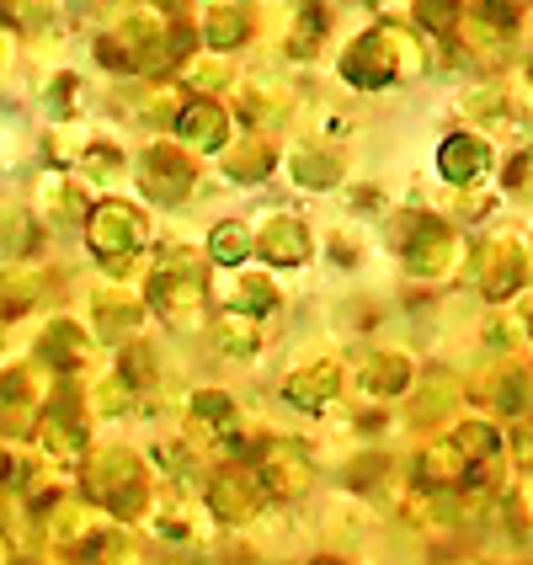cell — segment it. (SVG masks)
Instances as JSON below:
<instances>
[{
  "mask_svg": "<svg viewBox=\"0 0 533 565\" xmlns=\"http://www.w3.org/2000/svg\"><path fill=\"white\" fill-rule=\"evenodd\" d=\"M406 75H422V54L406 38V28H390V22L363 32L342 54V81L358 86V92H384V86H395Z\"/></svg>",
  "mask_w": 533,
  "mask_h": 565,
  "instance_id": "obj_1",
  "label": "cell"
},
{
  "mask_svg": "<svg viewBox=\"0 0 533 565\" xmlns=\"http://www.w3.org/2000/svg\"><path fill=\"white\" fill-rule=\"evenodd\" d=\"M102 60L118 64V70H139V75H156L171 64L166 49V22L156 11H128L113 38H102Z\"/></svg>",
  "mask_w": 533,
  "mask_h": 565,
  "instance_id": "obj_2",
  "label": "cell"
},
{
  "mask_svg": "<svg viewBox=\"0 0 533 565\" xmlns=\"http://www.w3.org/2000/svg\"><path fill=\"white\" fill-rule=\"evenodd\" d=\"M86 241H92V252L102 256L113 273H124L128 262H134V246L145 241V214H139L134 203L107 198V203H96L92 220H86Z\"/></svg>",
  "mask_w": 533,
  "mask_h": 565,
  "instance_id": "obj_3",
  "label": "cell"
},
{
  "mask_svg": "<svg viewBox=\"0 0 533 565\" xmlns=\"http://www.w3.org/2000/svg\"><path fill=\"white\" fill-rule=\"evenodd\" d=\"M156 299H160V310L171 315L177 326H192V320H198V310H203V267H198V262H188V252H177L171 262H160Z\"/></svg>",
  "mask_w": 533,
  "mask_h": 565,
  "instance_id": "obj_4",
  "label": "cell"
},
{
  "mask_svg": "<svg viewBox=\"0 0 533 565\" xmlns=\"http://www.w3.org/2000/svg\"><path fill=\"white\" fill-rule=\"evenodd\" d=\"M192 177H198V171H192V160L182 156L177 145H166V139H160V145L145 150V171H139V182H145V192H150L156 203H182V198L192 192Z\"/></svg>",
  "mask_w": 533,
  "mask_h": 565,
  "instance_id": "obj_5",
  "label": "cell"
},
{
  "mask_svg": "<svg viewBox=\"0 0 533 565\" xmlns=\"http://www.w3.org/2000/svg\"><path fill=\"white\" fill-rule=\"evenodd\" d=\"M454 256H459V241H454V230L443 220H422L406 230V267L411 273H427V278H438L454 267Z\"/></svg>",
  "mask_w": 533,
  "mask_h": 565,
  "instance_id": "obj_6",
  "label": "cell"
},
{
  "mask_svg": "<svg viewBox=\"0 0 533 565\" xmlns=\"http://www.w3.org/2000/svg\"><path fill=\"white\" fill-rule=\"evenodd\" d=\"M177 139L192 150H230V113L214 96H188L177 113Z\"/></svg>",
  "mask_w": 533,
  "mask_h": 565,
  "instance_id": "obj_7",
  "label": "cell"
},
{
  "mask_svg": "<svg viewBox=\"0 0 533 565\" xmlns=\"http://www.w3.org/2000/svg\"><path fill=\"white\" fill-rule=\"evenodd\" d=\"M92 491L128 518L134 507L145 502V470H139V459L134 454H102V470L92 475Z\"/></svg>",
  "mask_w": 533,
  "mask_h": 565,
  "instance_id": "obj_8",
  "label": "cell"
},
{
  "mask_svg": "<svg viewBox=\"0 0 533 565\" xmlns=\"http://www.w3.org/2000/svg\"><path fill=\"white\" fill-rule=\"evenodd\" d=\"M438 171L454 188H475L486 171H491V145L480 134H448L438 150Z\"/></svg>",
  "mask_w": 533,
  "mask_h": 565,
  "instance_id": "obj_9",
  "label": "cell"
},
{
  "mask_svg": "<svg viewBox=\"0 0 533 565\" xmlns=\"http://www.w3.org/2000/svg\"><path fill=\"white\" fill-rule=\"evenodd\" d=\"M256 480H262L273 497H299V491L310 486V459H305L294 443H267Z\"/></svg>",
  "mask_w": 533,
  "mask_h": 565,
  "instance_id": "obj_10",
  "label": "cell"
},
{
  "mask_svg": "<svg viewBox=\"0 0 533 565\" xmlns=\"http://www.w3.org/2000/svg\"><path fill=\"white\" fill-rule=\"evenodd\" d=\"M256 256H267L273 267H299L310 256V230L294 220V214H273V220L256 230Z\"/></svg>",
  "mask_w": 533,
  "mask_h": 565,
  "instance_id": "obj_11",
  "label": "cell"
},
{
  "mask_svg": "<svg viewBox=\"0 0 533 565\" xmlns=\"http://www.w3.org/2000/svg\"><path fill=\"white\" fill-rule=\"evenodd\" d=\"M512 28H518V11L507 0H475L470 6V38L480 54H497L502 43H512Z\"/></svg>",
  "mask_w": 533,
  "mask_h": 565,
  "instance_id": "obj_12",
  "label": "cell"
},
{
  "mask_svg": "<svg viewBox=\"0 0 533 565\" xmlns=\"http://www.w3.org/2000/svg\"><path fill=\"white\" fill-rule=\"evenodd\" d=\"M246 32H252V17L241 11V6H214L209 11V22H203V43H209V54L220 49V54H230V49H241L246 43Z\"/></svg>",
  "mask_w": 533,
  "mask_h": 565,
  "instance_id": "obj_13",
  "label": "cell"
},
{
  "mask_svg": "<svg viewBox=\"0 0 533 565\" xmlns=\"http://www.w3.org/2000/svg\"><path fill=\"white\" fill-rule=\"evenodd\" d=\"M480 282H486L491 299H507V294L523 282V252H518L512 241H497V246L486 252V278Z\"/></svg>",
  "mask_w": 533,
  "mask_h": 565,
  "instance_id": "obj_14",
  "label": "cell"
},
{
  "mask_svg": "<svg viewBox=\"0 0 533 565\" xmlns=\"http://www.w3.org/2000/svg\"><path fill=\"white\" fill-rule=\"evenodd\" d=\"M209 507H214L220 518H252L256 512V480H246V475H220V480L209 486Z\"/></svg>",
  "mask_w": 533,
  "mask_h": 565,
  "instance_id": "obj_15",
  "label": "cell"
},
{
  "mask_svg": "<svg viewBox=\"0 0 533 565\" xmlns=\"http://www.w3.org/2000/svg\"><path fill=\"white\" fill-rule=\"evenodd\" d=\"M337 390H342V374H337L331 363H320V369H305V374L288 379V390H283V395H288L294 406H326Z\"/></svg>",
  "mask_w": 533,
  "mask_h": 565,
  "instance_id": "obj_16",
  "label": "cell"
},
{
  "mask_svg": "<svg viewBox=\"0 0 533 565\" xmlns=\"http://www.w3.org/2000/svg\"><path fill=\"white\" fill-rule=\"evenodd\" d=\"M252 252H256V235L241 220L214 224V235H209V256H214L220 267H241V262H246Z\"/></svg>",
  "mask_w": 533,
  "mask_h": 565,
  "instance_id": "obj_17",
  "label": "cell"
},
{
  "mask_svg": "<svg viewBox=\"0 0 533 565\" xmlns=\"http://www.w3.org/2000/svg\"><path fill=\"white\" fill-rule=\"evenodd\" d=\"M294 182L299 188H337L342 182V160L331 150H294Z\"/></svg>",
  "mask_w": 533,
  "mask_h": 565,
  "instance_id": "obj_18",
  "label": "cell"
},
{
  "mask_svg": "<svg viewBox=\"0 0 533 565\" xmlns=\"http://www.w3.org/2000/svg\"><path fill=\"white\" fill-rule=\"evenodd\" d=\"M267 166H273V145H267V139H241L235 150H224V171H230L235 182H262Z\"/></svg>",
  "mask_w": 533,
  "mask_h": 565,
  "instance_id": "obj_19",
  "label": "cell"
},
{
  "mask_svg": "<svg viewBox=\"0 0 533 565\" xmlns=\"http://www.w3.org/2000/svg\"><path fill=\"white\" fill-rule=\"evenodd\" d=\"M43 358L60 363V369H75V363L86 358V331H81L75 320H54V326L43 331Z\"/></svg>",
  "mask_w": 533,
  "mask_h": 565,
  "instance_id": "obj_20",
  "label": "cell"
},
{
  "mask_svg": "<svg viewBox=\"0 0 533 565\" xmlns=\"http://www.w3.org/2000/svg\"><path fill=\"white\" fill-rule=\"evenodd\" d=\"M320 43H326V11H320V6H299V17H294V28H288V54H294V60H315Z\"/></svg>",
  "mask_w": 533,
  "mask_h": 565,
  "instance_id": "obj_21",
  "label": "cell"
},
{
  "mask_svg": "<svg viewBox=\"0 0 533 565\" xmlns=\"http://www.w3.org/2000/svg\"><path fill=\"white\" fill-rule=\"evenodd\" d=\"M465 475H470V465H465L459 443H438V448L422 454V480H427V486H454V480H465Z\"/></svg>",
  "mask_w": 533,
  "mask_h": 565,
  "instance_id": "obj_22",
  "label": "cell"
},
{
  "mask_svg": "<svg viewBox=\"0 0 533 565\" xmlns=\"http://www.w3.org/2000/svg\"><path fill=\"white\" fill-rule=\"evenodd\" d=\"M43 214H60V220H86V192L75 188L70 177H49V182H43Z\"/></svg>",
  "mask_w": 533,
  "mask_h": 565,
  "instance_id": "obj_23",
  "label": "cell"
},
{
  "mask_svg": "<svg viewBox=\"0 0 533 565\" xmlns=\"http://www.w3.org/2000/svg\"><path fill=\"white\" fill-rule=\"evenodd\" d=\"M416 22L438 38H454V28L465 22V0H416Z\"/></svg>",
  "mask_w": 533,
  "mask_h": 565,
  "instance_id": "obj_24",
  "label": "cell"
},
{
  "mask_svg": "<svg viewBox=\"0 0 533 565\" xmlns=\"http://www.w3.org/2000/svg\"><path fill=\"white\" fill-rule=\"evenodd\" d=\"M38 299V278L32 273H0V315H22Z\"/></svg>",
  "mask_w": 533,
  "mask_h": 565,
  "instance_id": "obj_25",
  "label": "cell"
},
{
  "mask_svg": "<svg viewBox=\"0 0 533 565\" xmlns=\"http://www.w3.org/2000/svg\"><path fill=\"white\" fill-rule=\"evenodd\" d=\"M406 379H411V369H406V358H374V369H369V390H379V395H401L406 390Z\"/></svg>",
  "mask_w": 533,
  "mask_h": 565,
  "instance_id": "obj_26",
  "label": "cell"
},
{
  "mask_svg": "<svg viewBox=\"0 0 533 565\" xmlns=\"http://www.w3.org/2000/svg\"><path fill=\"white\" fill-rule=\"evenodd\" d=\"M32 246V214H22V209H0V252H28Z\"/></svg>",
  "mask_w": 533,
  "mask_h": 565,
  "instance_id": "obj_27",
  "label": "cell"
},
{
  "mask_svg": "<svg viewBox=\"0 0 533 565\" xmlns=\"http://www.w3.org/2000/svg\"><path fill=\"white\" fill-rule=\"evenodd\" d=\"M273 305H278V294H273V282L267 278H246L241 288H235V299H230V310H241V315L273 310Z\"/></svg>",
  "mask_w": 533,
  "mask_h": 565,
  "instance_id": "obj_28",
  "label": "cell"
},
{
  "mask_svg": "<svg viewBox=\"0 0 533 565\" xmlns=\"http://www.w3.org/2000/svg\"><path fill=\"white\" fill-rule=\"evenodd\" d=\"M81 171H86V177H118V171H124V156H118L113 145H86Z\"/></svg>",
  "mask_w": 533,
  "mask_h": 565,
  "instance_id": "obj_29",
  "label": "cell"
},
{
  "mask_svg": "<svg viewBox=\"0 0 533 565\" xmlns=\"http://www.w3.org/2000/svg\"><path fill=\"white\" fill-rule=\"evenodd\" d=\"M220 337L230 352H252V326L241 320V310H224L220 315Z\"/></svg>",
  "mask_w": 533,
  "mask_h": 565,
  "instance_id": "obj_30",
  "label": "cell"
},
{
  "mask_svg": "<svg viewBox=\"0 0 533 565\" xmlns=\"http://www.w3.org/2000/svg\"><path fill=\"white\" fill-rule=\"evenodd\" d=\"M96 310H102V320H107V331H128V326L139 320V305H118V299H102Z\"/></svg>",
  "mask_w": 533,
  "mask_h": 565,
  "instance_id": "obj_31",
  "label": "cell"
},
{
  "mask_svg": "<svg viewBox=\"0 0 533 565\" xmlns=\"http://www.w3.org/2000/svg\"><path fill=\"white\" fill-rule=\"evenodd\" d=\"M188 81L209 96V86H214V81H224V64L220 60H188Z\"/></svg>",
  "mask_w": 533,
  "mask_h": 565,
  "instance_id": "obj_32",
  "label": "cell"
},
{
  "mask_svg": "<svg viewBox=\"0 0 533 565\" xmlns=\"http://www.w3.org/2000/svg\"><path fill=\"white\" fill-rule=\"evenodd\" d=\"M150 369H156V363H150V352L134 342V347L124 352V374H128V384H150Z\"/></svg>",
  "mask_w": 533,
  "mask_h": 565,
  "instance_id": "obj_33",
  "label": "cell"
},
{
  "mask_svg": "<svg viewBox=\"0 0 533 565\" xmlns=\"http://www.w3.org/2000/svg\"><path fill=\"white\" fill-rule=\"evenodd\" d=\"M502 406H507V411H518V406H523V379H507V390H502Z\"/></svg>",
  "mask_w": 533,
  "mask_h": 565,
  "instance_id": "obj_34",
  "label": "cell"
},
{
  "mask_svg": "<svg viewBox=\"0 0 533 565\" xmlns=\"http://www.w3.org/2000/svg\"><path fill=\"white\" fill-rule=\"evenodd\" d=\"M54 96H60V102H70V96H75V75H60V81H54Z\"/></svg>",
  "mask_w": 533,
  "mask_h": 565,
  "instance_id": "obj_35",
  "label": "cell"
},
{
  "mask_svg": "<svg viewBox=\"0 0 533 565\" xmlns=\"http://www.w3.org/2000/svg\"><path fill=\"white\" fill-rule=\"evenodd\" d=\"M203 6H209V11H214V6H224V0H203Z\"/></svg>",
  "mask_w": 533,
  "mask_h": 565,
  "instance_id": "obj_36",
  "label": "cell"
},
{
  "mask_svg": "<svg viewBox=\"0 0 533 565\" xmlns=\"http://www.w3.org/2000/svg\"><path fill=\"white\" fill-rule=\"evenodd\" d=\"M0 565H6V539H0Z\"/></svg>",
  "mask_w": 533,
  "mask_h": 565,
  "instance_id": "obj_37",
  "label": "cell"
},
{
  "mask_svg": "<svg viewBox=\"0 0 533 565\" xmlns=\"http://www.w3.org/2000/svg\"><path fill=\"white\" fill-rule=\"evenodd\" d=\"M529 92H533V64H529Z\"/></svg>",
  "mask_w": 533,
  "mask_h": 565,
  "instance_id": "obj_38",
  "label": "cell"
},
{
  "mask_svg": "<svg viewBox=\"0 0 533 565\" xmlns=\"http://www.w3.org/2000/svg\"><path fill=\"white\" fill-rule=\"evenodd\" d=\"M507 6H512V11H518V6H523V0H507Z\"/></svg>",
  "mask_w": 533,
  "mask_h": 565,
  "instance_id": "obj_39",
  "label": "cell"
},
{
  "mask_svg": "<svg viewBox=\"0 0 533 565\" xmlns=\"http://www.w3.org/2000/svg\"><path fill=\"white\" fill-rule=\"evenodd\" d=\"M310 565H337V561H310Z\"/></svg>",
  "mask_w": 533,
  "mask_h": 565,
  "instance_id": "obj_40",
  "label": "cell"
}]
</instances>
